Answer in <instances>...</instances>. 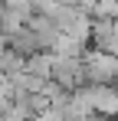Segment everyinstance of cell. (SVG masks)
Here are the masks:
<instances>
[{"label":"cell","mask_w":118,"mask_h":121,"mask_svg":"<svg viewBox=\"0 0 118 121\" xmlns=\"http://www.w3.org/2000/svg\"><path fill=\"white\" fill-rule=\"evenodd\" d=\"M82 79L89 85H112L118 79V56L108 49H92L82 56Z\"/></svg>","instance_id":"1"},{"label":"cell","mask_w":118,"mask_h":121,"mask_svg":"<svg viewBox=\"0 0 118 121\" xmlns=\"http://www.w3.org/2000/svg\"><path fill=\"white\" fill-rule=\"evenodd\" d=\"M92 13L98 20H118V0H95L92 3Z\"/></svg>","instance_id":"2"}]
</instances>
